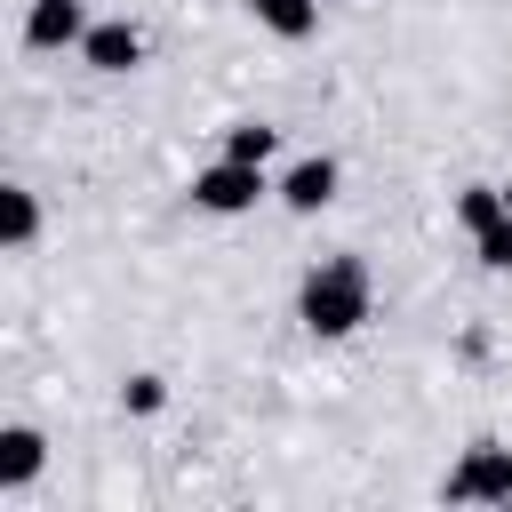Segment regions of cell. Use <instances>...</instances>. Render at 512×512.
<instances>
[{"mask_svg": "<svg viewBox=\"0 0 512 512\" xmlns=\"http://www.w3.org/2000/svg\"><path fill=\"white\" fill-rule=\"evenodd\" d=\"M368 312H376V280H368L360 256H320V264L304 272V288H296V320H304V336H320V344L352 336Z\"/></svg>", "mask_w": 512, "mask_h": 512, "instance_id": "6da1fadb", "label": "cell"}, {"mask_svg": "<svg viewBox=\"0 0 512 512\" xmlns=\"http://www.w3.org/2000/svg\"><path fill=\"white\" fill-rule=\"evenodd\" d=\"M264 192H280V184L264 176V160H232V152L192 176V208H208V216H248Z\"/></svg>", "mask_w": 512, "mask_h": 512, "instance_id": "7a4b0ae2", "label": "cell"}, {"mask_svg": "<svg viewBox=\"0 0 512 512\" xmlns=\"http://www.w3.org/2000/svg\"><path fill=\"white\" fill-rule=\"evenodd\" d=\"M448 504H512V448L504 440H472L464 464L440 480Z\"/></svg>", "mask_w": 512, "mask_h": 512, "instance_id": "3957f363", "label": "cell"}, {"mask_svg": "<svg viewBox=\"0 0 512 512\" xmlns=\"http://www.w3.org/2000/svg\"><path fill=\"white\" fill-rule=\"evenodd\" d=\"M80 64H88V72H104V80H120V72H136V64H144V32H136V24H120V16H112V24H88Z\"/></svg>", "mask_w": 512, "mask_h": 512, "instance_id": "277c9868", "label": "cell"}, {"mask_svg": "<svg viewBox=\"0 0 512 512\" xmlns=\"http://www.w3.org/2000/svg\"><path fill=\"white\" fill-rule=\"evenodd\" d=\"M88 40V0H32L24 8V48H80Z\"/></svg>", "mask_w": 512, "mask_h": 512, "instance_id": "5b68a950", "label": "cell"}, {"mask_svg": "<svg viewBox=\"0 0 512 512\" xmlns=\"http://www.w3.org/2000/svg\"><path fill=\"white\" fill-rule=\"evenodd\" d=\"M336 184H344V168H336L328 152H304V160H296V168L280 176V200H288L296 216H320V208L336 200Z\"/></svg>", "mask_w": 512, "mask_h": 512, "instance_id": "8992f818", "label": "cell"}, {"mask_svg": "<svg viewBox=\"0 0 512 512\" xmlns=\"http://www.w3.org/2000/svg\"><path fill=\"white\" fill-rule=\"evenodd\" d=\"M40 464H48V440H40L32 424H0V496L32 488V480H40Z\"/></svg>", "mask_w": 512, "mask_h": 512, "instance_id": "52a82bcc", "label": "cell"}, {"mask_svg": "<svg viewBox=\"0 0 512 512\" xmlns=\"http://www.w3.org/2000/svg\"><path fill=\"white\" fill-rule=\"evenodd\" d=\"M320 8H328V0H248V16H256L272 40H312V32H320Z\"/></svg>", "mask_w": 512, "mask_h": 512, "instance_id": "ba28073f", "label": "cell"}, {"mask_svg": "<svg viewBox=\"0 0 512 512\" xmlns=\"http://www.w3.org/2000/svg\"><path fill=\"white\" fill-rule=\"evenodd\" d=\"M32 232H40V200H32L24 184H8V192H0V240H8V248H32Z\"/></svg>", "mask_w": 512, "mask_h": 512, "instance_id": "9c48e42d", "label": "cell"}, {"mask_svg": "<svg viewBox=\"0 0 512 512\" xmlns=\"http://www.w3.org/2000/svg\"><path fill=\"white\" fill-rule=\"evenodd\" d=\"M496 216H512V208H504V184H464V192H456V224H464V232H480V224H496Z\"/></svg>", "mask_w": 512, "mask_h": 512, "instance_id": "30bf717a", "label": "cell"}, {"mask_svg": "<svg viewBox=\"0 0 512 512\" xmlns=\"http://www.w3.org/2000/svg\"><path fill=\"white\" fill-rule=\"evenodd\" d=\"M120 408H128V416H160V408H168V376H152V368H136V376L120 384Z\"/></svg>", "mask_w": 512, "mask_h": 512, "instance_id": "8fae6325", "label": "cell"}, {"mask_svg": "<svg viewBox=\"0 0 512 512\" xmlns=\"http://www.w3.org/2000/svg\"><path fill=\"white\" fill-rule=\"evenodd\" d=\"M472 256H480V272H512V216L480 224V232H472Z\"/></svg>", "mask_w": 512, "mask_h": 512, "instance_id": "7c38bea8", "label": "cell"}, {"mask_svg": "<svg viewBox=\"0 0 512 512\" xmlns=\"http://www.w3.org/2000/svg\"><path fill=\"white\" fill-rule=\"evenodd\" d=\"M272 144H280V128H264V120L224 128V152H232V160H272Z\"/></svg>", "mask_w": 512, "mask_h": 512, "instance_id": "4fadbf2b", "label": "cell"}, {"mask_svg": "<svg viewBox=\"0 0 512 512\" xmlns=\"http://www.w3.org/2000/svg\"><path fill=\"white\" fill-rule=\"evenodd\" d=\"M504 208H512V184H504Z\"/></svg>", "mask_w": 512, "mask_h": 512, "instance_id": "5bb4252c", "label": "cell"}, {"mask_svg": "<svg viewBox=\"0 0 512 512\" xmlns=\"http://www.w3.org/2000/svg\"><path fill=\"white\" fill-rule=\"evenodd\" d=\"M504 512H512V504H504Z\"/></svg>", "mask_w": 512, "mask_h": 512, "instance_id": "9a60e30c", "label": "cell"}]
</instances>
